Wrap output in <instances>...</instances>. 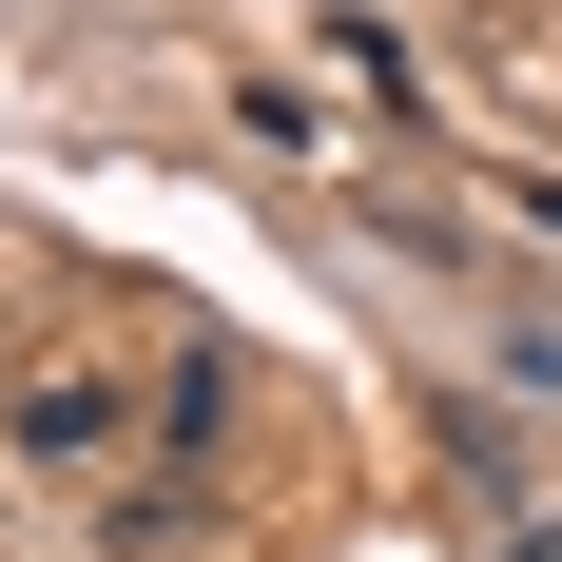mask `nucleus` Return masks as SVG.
I'll return each instance as SVG.
<instances>
[{
	"label": "nucleus",
	"mask_w": 562,
	"mask_h": 562,
	"mask_svg": "<svg viewBox=\"0 0 562 562\" xmlns=\"http://www.w3.org/2000/svg\"><path fill=\"white\" fill-rule=\"evenodd\" d=\"M98 427H116V389H98V369H58V389H20V447H98Z\"/></svg>",
	"instance_id": "f257e3e1"
}]
</instances>
